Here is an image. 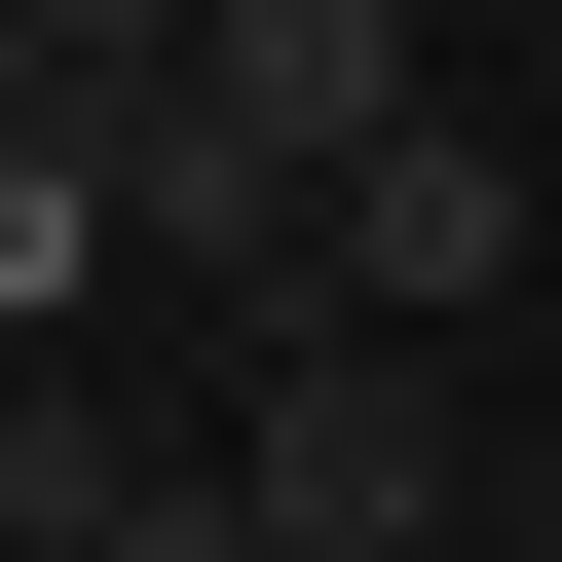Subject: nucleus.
Wrapping results in <instances>:
<instances>
[{
  "instance_id": "nucleus-1",
  "label": "nucleus",
  "mask_w": 562,
  "mask_h": 562,
  "mask_svg": "<svg viewBox=\"0 0 562 562\" xmlns=\"http://www.w3.org/2000/svg\"><path fill=\"white\" fill-rule=\"evenodd\" d=\"M225 525H262V562H450V375H413L375 301H262V450H225Z\"/></svg>"
},
{
  "instance_id": "nucleus-2",
  "label": "nucleus",
  "mask_w": 562,
  "mask_h": 562,
  "mask_svg": "<svg viewBox=\"0 0 562 562\" xmlns=\"http://www.w3.org/2000/svg\"><path fill=\"white\" fill-rule=\"evenodd\" d=\"M301 301H375V338H450V301H525V150H487V113H375V150L301 188Z\"/></svg>"
},
{
  "instance_id": "nucleus-3",
  "label": "nucleus",
  "mask_w": 562,
  "mask_h": 562,
  "mask_svg": "<svg viewBox=\"0 0 562 562\" xmlns=\"http://www.w3.org/2000/svg\"><path fill=\"white\" fill-rule=\"evenodd\" d=\"M150 76H188V113H262V150H301V188H338V150H375V113L450 76V38H413V0H188V38H150Z\"/></svg>"
},
{
  "instance_id": "nucleus-4",
  "label": "nucleus",
  "mask_w": 562,
  "mask_h": 562,
  "mask_svg": "<svg viewBox=\"0 0 562 562\" xmlns=\"http://www.w3.org/2000/svg\"><path fill=\"white\" fill-rule=\"evenodd\" d=\"M38 38H76V113H113V76H150V38H188V0H38Z\"/></svg>"
},
{
  "instance_id": "nucleus-5",
  "label": "nucleus",
  "mask_w": 562,
  "mask_h": 562,
  "mask_svg": "<svg viewBox=\"0 0 562 562\" xmlns=\"http://www.w3.org/2000/svg\"><path fill=\"white\" fill-rule=\"evenodd\" d=\"M0 113H76V38H38V0H0Z\"/></svg>"
},
{
  "instance_id": "nucleus-6",
  "label": "nucleus",
  "mask_w": 562,
  "mask_h": 562,
  "mask_svg": "<svg viewBox=\"0 0 562 562\" xmlns=\"http://www.w3.org/2000/svg\"><path fill=\"white\" fill-rule=\"evenodd\" d=\"M413 38H525V0H413Z\"/></svg>"
},
{
  "instance_id": "nucleus-7",
  "label": "nucleus",
  "mask_w": 562,
  "mask_h": 562,
  "mask_svg": "<svg viewBox=\"0 0 562 562\" xmlns=\"http://www.w3.org/2000/svg\"><path fill=\"white\" fill-rule=\"evenodd\" d=\"M0 375H38V338H0Z\"/></svg>"
}]
</instances>
